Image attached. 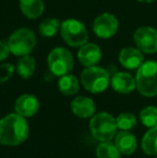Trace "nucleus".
I'll return each mask as SVG.
<instances>
[{"instance_id":"6ab92c4d","label":"nucleus","mask_w":157,"mask_h":158,"mask_svg":"<svg viewBox=\"0 0 157 158\" xmlns=\"http://www.w3.org/2000/svg\"><path fill=\"white\" fill-rule=\"evenodd\" d=\"M16 70L19 77L23 79H29L36 71V60L30 55L21 56L16 64Z\"/></svg>"},{"instance_id":"7ed1b4c3","label":"nucleus","mask_w":157,"mask_h":158,"mask_svg":"<svg viewBox=\"0 0 157 158\" xmlns=\"http://www.w3.org/2000/svg\"><path fill=\"white\" fill-rule=\"evenodd\" d=\"M137 89L144 97L157 96V61H144L136 74Z\"/></svg>"},{"instance_id":"0eeeda50","label":"nucleus","mask_w":157,"mask_h":158,"mask_svg":"<svg viewBox=\"0 0 157 158\" xmlns=\"http://www.w3.org/2000/svg\"><path fill=\"white\" fill-rule=\"evenodd\" d=\"M48 70L56 77L68 74L73 68V56L64 48H55L48 56Z\"/></svg>"},{"instance_id":"b1692460","label":"nucleus","mask_w":157,"mask_h":158,"mask_svg":"<svg viewBox=\"0 0 157 158\" xmlns=\"http://www.w3.org/2000/svg\"><path fill=\"white\" fill-rule=\"evenodd\" d=\"M14 70L15 68L12 64H0V83H4L8 80H10L14 73Z\"/></svg>"},{"instance_id":"9b49d317","label":"nucleus","mask_w":157,"mask_h":158,"mask_svg":"<svg viewBox=\"0 0 157 158\" xmlns=\"http://www.w3.org/2000/svg\"><path fill=\"white\" fill-rule=\"evenodd\" d=\"M40 108L39 100L36 96L25 94L19 96L14 104L15 112L24 117H31L38 112Z\"/></svg>"},{"instance_id":"9d476101","label":"nucleus","mask_w":157,"mask_h":158,"mask_svg":"<svg viewBox=\"0 0 157 158\" xmlns=\"http://www.w3.org/2000/svg\"><path fill=\"white\" fill-rule=\"evenodd\" d=\"M112 88L118 94L127 95L137 88L136 77L128 72H115L111 77Z\"/></svg>"},{"instance_id":"412c9836","label":"nucleus","mask_w":157,"mask_h":158,"mask_svg":"<svg viewBox=\"0 0 157 158\" xmlns=\"http://www.w3.org/2000/svg\"><path fill=\"white\" fill-rule=\"evenodd\" d=\"M61 23L57 19H45L39 26V32L45 38H53L60 30Z\"/></svg>"},{"instance_id":"423d86ee","label":"nucleus","mask_w":157,"mask_h":158,"mask_svg":"<svg viewBox=\"0 0 157 158\" xmlns=\"http://www.w3.org/2000/svg\"><path fill=\"white\" fill-rule=\"evenodd\" d=\"M60 35L64 41L72 48H80L87 43L88 32L85 25L78 19H66L60 25Z\"/></svg>"},{"instance_id":"f3484780","label":"nucleus","mask_w":157,"mask_h":158,"mask_svg":"<svg viewBox=\"0 0 157 158\" xmlns=\"http://www.w3.org/2000/svg\"><path fill=\"white\" fill-rule=\"evenodd\" d=\"M59 92L65 96H73L79 92L80 83L79 80L72 74H65L60 77L58 81Z\"/></svg>"},{"instance_id":"39448f33","label":"nucleus","mask_w":157,"mask_h":158,"mask_svg":"<svg viewBox=\"0 0 157 158\" xmlns=\"http://www.w3.org/2000/svg\"><path fill=\"white\" fill-rule=\"evenodd\" d=\"M37 44V37L29 28H19L10 35L8 46L15 56L29 55Z\"/></svg>"},{"instance_id":"dca6fc26","label":"nucleus","mask_w":157,"mask_h":158,"mask_svg":"<svg viewBox=\"0 0 157 158\" xmlns=\"http://www.w3.org/2000/svg\"><path fill=\"white\" fill-rule=\"evenodd\" d=\"M19 8L26 17L36 19L43 13L44 3L43 0H19Z\"/></svg>"},{"instance_id":"393cba45","label":"nucleus","mask_w":157,"mask_h":158,"mask_svg":"<svg viewBox=\"0 0 157 158\" xmlns=\"http://www.w3.org/2000/svg\"><path fill=\"white\" fill-rule=\"evenodd\" d=\"M10 48H9L8 44H6L4 42L0 41V61L4 60L8 58L9 54H10Z\"/></svg>"},{"instance_id":"ddd939ff","label":"nucleus","mask_w":157,"mask_h":158,"mask_svg":"<svg viewBox=\"0 0 157 158\" xmlns=\"http://www.w3.org/2000/svg\"><path fill=\"white\" fill-rule=\"evenodd\" d=\"M101 57H102V52L97 44L85 43L84 45L80 46L78 58L80 63L86 68L96 66L100 61Z\"/></svg>"},{"instance_id":"a878e982","label":"nucleus","mask_w":157,"mask_h":158,"mask_svg":"<svg viewBox=\"0 0 157 158\" xmlns=\"http://www.w3.org/2000/svg\"><path fill=\"white\" fill-rule=\"evenodd\" d=\"M139 2H142V3H152V2L156 1V0H138Z\"/></svg>"},{"instance_id":"a211bd4d","label":"nucleus","mask_w":157,"mask_h":158,"mask_svg":"<svg viewBox=\"0 0 157 158\" xmlns=\"http://www.w3.org/2000/svg\"><path fill=\"white\" fill-rule=\"evenodd\" d=\"M141 148L149 156L157 155V126L150 128L145 132L141 141Z\"/></svg>"},{"instance_id":"5701e85b","label":"nucleus","mask_w":157,"mask_h":158,"mask_svg":"<svg viewBox=\"0 0 157 158\" xmlns=\"http://www.w3.org/2000/svg\"><path fill=\"white\" fill-rule=\"evenodd\" d=\"M115 119L118 128L121 130H131L137 125V118L132 113H121Z\"/></svg>"},{"instance_id":"4468645a","label":"nucleus","mask_w":157,"mask_h":158,"mask_svg":"<svg viewBox=\"0 0 157 158\" xmlns=\"http://www.w3.org/2000/svg\"><path fill=\"white\" fill-rule=\"evenodd\" d=\"M96 110V106L93 99L84 96L76 97L71 101V111L79 118L92 117Z\"/></svg>"},{"instance_id":"bb28decb","label":"nucleus","mask_w":157,"mask_h":158,"mask_svg":"<svg viewBox=\"0 0 157 158\" xmlns=\"http://www.w3.org/2000/svg\"><path fill=\"white\" fill-rule=\"evenodd\" d=\"M155 158H157V155H156V156H155Z\"/></svg>"},{"instance_id":"20e7f679","label":"nucleus","mask_w":157,"mask_h":158,"mask_svg":"<svg viewBox=\"0 0 157 158\" xmlns=\"http://www.w3.org/2000/svg\"><path fill=\"white\" fill-rule=\"evenodd\" d=\"M111 82V77L108 70L101 67H87L81 74V83L87 92L99 94L105 92Z\"/></svg>"},{"instance_id":"4be33fe9","label":"nucleus","mask_w":157,"mask_h":158,"mask_svg":"<svg viewBox=\"0 0 157 158\" xmlns=\"http://www.w3.org/2000/svg\"><path fill=\"white\" fill-rule=\"evenodd\" d=\"M140 121L147 128L157 126V108L153 106H145L140 112Z\"/></svg>"},{"instance_id":"f257e3e1","label":"nucleus","mask_w":157,"mask_h":158,"mask_svg":"<svg viewBox=\"0 0 157 158\" xmlns=\"http://www.w3.org/2000/svg\"><path fill=\"white\" fill-rule=\"evenodd\" d=\"M29 135V126L26 117L15 113L0 119V145L17 146L24 143Z\"/></svg>"},{"instance_id":"1a4fd4ad","label":"nucleus","mask_w":157,"mask_h":158,"mask_svg":"<svg viewBox=\"0 0 157 158\" xmlns=\"http://www.w3.org/2000/svg\"><path fill=\"white\" fill-rule=\"evenodd\" d=\"M93 30L100 39L112 38L118 30V19L111 13H102L95 19Z\"/></svg>"},{"instance_id":"f03ea898","label":"nucleus","mask_w":157,"mask_h":158,"mask_svg":"<svg viewBox=\"0 0 157 158\" xmlns=\"http://www.w3.org/2000/svg\"><path fill=\"white\" fill-rule=\"evenodd\" d=\"M116 119L110 113L100 112L93 115L89 121L90 135L99 142L111 141L118 133Z\"/></svg>"},{"instance_id":"6e6552de","label":"nucleus","mask_w":157,"mask_h":158,"mask_svg":"<svg viewBox=\"0 0 157 158\" xmlns=\"http://www.w3.org/2000/svg\"><path fill=\"white\" fill-rule=\"evenodd\" d=\"M134 42L142 53L155 54L157 53V30L150 26L139 27L134 33Z\"/></svg>"},{"instance_id":"aec40b11","label":"nucleus","mask_w":157,"mask_h":158,"mask_svg":"<svg viewBox=\"0 0 157 158\" xmlns=\"http://www.w3.org/2000/svg\"><path fill=\"white\" fill-rule=\"evenodd\" d=\"M121 152L111 141L100 142L96 148L97 158H121Z\"/></svg>"},{"instance_id":"2eb2a0df","label":"nucleus","mask_w":157,"mask_h":158,"mask_svg":"<svg viewBox=\"0 0 157 158\" xmlns=\"http://www.w3.org/2000/svg\"><path fill=\"white\" fill-rule=\"evenodd\" d=\"M114 144L118 148L121 154L123 155L134 154L136 152L137 148H138L137 138L129 130H121L119 132L116 133Z\"/></svg>"},{"instance_id":"f8f14e48","label":"nucleus","mask_w":157,"mask_h":158,"mask_svg":"<svg viewBox=\"0 0 157 158\" xmlns=\"http://www.w3.org/2000/svg\"><path fill=\"white\" fill-rule=\"evenodd\" d=\"M118 60L122 66L129 70H134L138 69L143 63V54L138 48H132V46H127L124 48L119 52Z\"/></svg>"}]
</instances>
